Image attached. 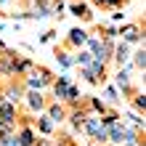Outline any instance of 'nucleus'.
I'll return each instance as SVG.
<instances>
[{"instance_id": "obj_1", "label": "nucleus", "mask_w": 146, "mask_h": 146, "mask_svg": "<svg viewBox=\"0 0 146 146\" xmlns=\"http://www.w3.org/2000/svg\"><path fill=\"white\" fill-rule=\"evenodd\" d=\"M24 77H27L24 80V88H29V90H42V88H48L53 82V72L45 69V66H32Z\"/></svg>"}, {"instance_id": "obj_2", "label": "nucleus", "mask_w": 146, "mask_h": 146, "mask_svg": "<svg viewBox=\"0 0 146 146\" xmlns=\"http://www.w3.org/2000/svg\"><path fill=\"white\" fill-rule=\"evenodd\" d=\"M21 104H27V109L32 114H40V111H45V96H42V90H24V101Z\"/></svg>"}, {"instance_id": "obj_3", "label": "nucleus", "mask_w": 146, "mask_h": 146, "mask_svg": "<svg viewBox=\"0 0 146 146\" xmlns=\"http://www.w3.org/2000/svg\"><path fill=\"white\" fill-rule=\"evenodd\" d=\"M0 98H5V101H11V104L19 106L21 101H24V85L21 82H8L3 90H0Z\"/></svg>"}, {"instance_id": "obj_4", "label": "nucleus", "mask_w": 146, "mask_h": 146, "mask_svg": "<svg viewBox=\"0 0 146 146\" xmlns=\"http://www.w3.org/2000/svg\"><path fill=\"white\" fill-rule=\"evenodd\" d=\"M45 114H48V119L53 125H61L64 119H66V109L58 104V101H53V104H45Z\"/></svg>"}, {"instance_id": "obj_5", "label": "nucleus", "mask_w": 146, "mask_h": 146, "mask_svg": "<svg viewBox=\"0 0 146 146\" xmlns=\"http://www.w3.org/2000/svg\"><path fill=\"white\" fill-rule=\"evenodd\" d=\"M85 40H88V32H85L82 27H74L69 32V37H66V48H69V50H77V48L85 45Z\"/></svg>"}, {"instance_id": "obj_6", "label": "nucleus", "mask_w": 146, "mask_h": 146, "mask_svg": "<svg viewBox=\"0 0 146 146\" xmlns=\"http://www.w3.org/2000/svg\"><path fill=\"white\" fill-rule=\"evenodd\" d=\"M69 85H72V77H69V74H61L58 80H53V82H50L56 101H64V98H66V88H69Z\"/></svg>"}, {"instance_id": "obj_7", "label": "nucleus", "mask_w": 146, "mask_h": 146, "mask_svg": "<svg viewBox=\"0 0 146 146\" xmlns=\"http://www.w3.org/2000/svg\"><path fill=\"white\" fill-rule=\"evenodd\" d=\"M117 35H122V42H138L141 40V27L138 24H125Z\"/></svg>"}, {"instance_id": "obj_8", "label": "nucleus", "mask_w": 146, "mask_h": 146, "mask_svg": "<svg viewBox=\"0 0 146 146\" xmlns=\"http://www.w3.org/2000/svg\"><path fill=\"white\" fill-rule=\"evenodd\" d=\"M111 53H114V61L122 66V64H127L130 61V42H119V45L111 50Z\"/></svg>"}, {"instance_id": "obj_9", "label": "nucleus", "mask_w": 146, "mask_h": 146, "mask_svg": "<svg viewBox=\"0 0 146 146\" xmlns=\"http://www.w3.org/2000/svg\"><path fill=\"white\" fill-rule=\"evenodd\" d=\"M35 125H37V130L42 133V135H50V133H53V122H50V119H48V114H40L37 119H35Z\"/></svg>"}, {"instance_id": "obj_10", "label": "nucleus", "mask_w": 146, "mask_h": 146, "mask_svg": "<svg viewBox=\"0 0 146 146\" xmlns=\"http://www.w3.org/2000/svg\"><path fill=\"white\" fill-rule=\"evenodd\" d=\"M130 98H133V106H135V111H143V109H146V93H143V90H135Z\"/></svg>"}, {"instance_id": "obj_11", "label": "nucleus", "mask_w": 146, "mask_h": 146, "mask_svg": "<svg viewBox=\"0 0 146 146\" xmlns=\"http://www.w3.org/2000/svg\"><path fill=\"white\" fill-rule=\"evenodd\" d=\"M56 61L61 69H69L72 66V53H66V50H56Z\"/></svg>"}, {"instance_id": "obj_12", "label": "nucleus", "mask_w": 146, "mask_h": 146, "mask_svg": "<svg viewBox=\"0 0 146 146\" xmlns=\"http://www.w3.org/2000/svg\"><path fill=\"white\" fill-rule=\"evenodd\" d=\"M133 66L143 72V66H146V48H141V50H135V53H133Z\"/></svg>"}, {"instance_id": "obj_13", "label": "nucleus", "mask_w": 146, "mask_h": 146, "mask_svg": "<svg viewBox=\"0 0 146 146\" xmlns=\"http://www.w3.org/2000/svg\"><path fill=\"white\" fill-rule=\"evenodd\" d=\"M72 13H74V16H82V19H90L88 5H85V3H72Z\"/></svg>"}, {"instance_id": "obj_14", "label": "nucleus", "mask_w": 146, "mask_h": 146, "mask_svg": "<svg viewBox=\"0 0 146 146\" xmlns=\"http://www.w3.org/2000/svg\"><path fill=\"white\" fill-rule=\"evenodd\" d=\"M127 119H130V122H133V127H138V130L143 127V119H141V114H138V111H127Z\"/></svg>"}, {"instance_id": "obj_15", "label": "nucleus", "mask_w": 146, "mask_h": 146, "mask_svg": "<svg viewBox=\"0 0 146 146\" xmlns=\"http://www.w3.org/2000/svg\"><path fill=\"white\" fill-rule=\"evenodd\" d=\"M96 3H98V5H111V8H114V5L122 3V0H96Z\"/></svg>"}, {"instance_id": "obj_16", "label": "nucleus", "mask_w": 146, "mask_h": 146, "mask_svg": "<svg viewBox=\"0 0 146 146\" xmlns=\"http://www.w3.org/2000/svg\"><path fill=\"white\" fill-rule=\"evenodd\" d=\"M106 98L114 104V101H117V90H114V88H106Z\"/></svg>"}, {"instance_id": "obj_17", "label": "nucleus", "mask_w": 146, "mask_h": 146, "mask_svg": "<svg viewBox=\"0 0 146 146\" xmlns=\"http://www.w3.org/2000/svg\"><path fill=\"white\" fill-rule=\"evenodd\" d=\"M53 37H56V32H45V35H42L40 40H42V42H48V40H53Z\"/></svg>"}, {"instance_id": "obj_18", "label": "nucleus", "mask_w": 146, "mask_h": 146, "mask_svg": "<svg viewBox=\"0 0 146 146\" xmlns=\"http://www.w3.org/2000/svg\"><path fill=\"white\" fill-rule=\"evenodd\" d=\"M32 146H50V141H48V138H42V141H40V138H37V141H35V143H32Z\"/></svg>"}, {"instance_id": "obj_19", "label": "nucleus", "mask_w": 146, "mask_h": 146, "mask_svg": "<svg viewBox=\"0 0 146 146\" xmlns=\"http://www.w3.org/2000/svg\"><path fill=\"white\" fill-rule=\"evenodd\" d=\"M125 146H143V141H130V143H125Z\"/></svg>"}, {"instance_id": "obj_20", "label": "nucleus", "mask_w": 146, "mask_h": 146, "mask_svg": "<svg viewBox=\"0 0 146 146\" xmlns=\"http://www.w3.org/2000/svg\"><path fill=\"white\" fill-rule=\"evenodd\" d=\"M5 3H8V0H0V5H5Z\"/></svg>"}, {"instance_id": "obj_21", "label": "nucleus", "mask_w": 146, "mask_h": 146, "mask_svg": "<svg viewBox=\"0 0 146 146\" xmlns=\"http://www.w3.org/2000/svg\"><path fill=\"white\" fill-rule=\"evenodd\" d=\"M88 146H96V143H88Z\"/></svg>"}]
</instances>
